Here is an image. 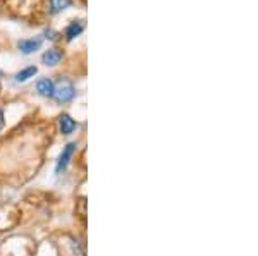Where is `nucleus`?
<instances>
[{"label": "nucleus", "instance_id": "nucleus-11", "mask_svg": "<svg viewBox=\"0 0 258 256\" xmlns=\"http://www.w3.org/2000/svg\"><path fill=\"white\" fill-rule=\"evenodd\" d=\"M2 127H4V112L0 109V131H2Z\"/></svg>", "mask_w": 258, "mask_h": 256}, {"label": "nucleus", "instance_id": "nucleus-2", "mask_svg": "<svg viewBox=\"0 0 258 256\" xmlns=\"http://www.w3.org/2000/svg\"><path fill=\"white\" fill-rule=\"evenodd\" d=\"M74 151H76V143L66 144V148L62 150V153H60L59 160H57V165H55V172H57V174H60V172H64L66 168H68V165L71 162V158H73Z\"/></svg>", "mask_w": 258, "mask_h": 256}, {"label": "nucleus", "instance_id": "nucleus-9", "mask_svg": "<svg viewBox=\"0 0 258 256\" xmlns=\"http://www.w3.org/2000/svg\"><path fill=\"white\" fill-rule=\"evenodd\" d=\"M48 2H50V14L55 16L60 11L68 9L71 4H73V0H48Z\"/></svg>", "mask_w": 258, "mask_h": 256}, {"label": "nucleus", "instance_id": "nucleus-3", "mask_svg": "<svg viewBox=\"0 0 258 256\" xmlns=\"http://www.w3.org/2000/svg\"><path fill=\"white\" fill-rule=\"evenodd\" d=\"M64 59V52L60 48H50L41 55V62H43L47 67H55L57 64H60V60Z\"/></svg>", "mask_w": 258, "mask_h": 256}, {"label": "nucleus", "instance_id": "nucleus-1", "mask_svg": "<svg viewBox=\"0 0 258 256\" xmlns=\"http://www.w3.org/2000/svg\"><path fill=\"white\" fill-rule=\"evenodd\" d=\"M76 95V88H74L73 81L68 77H59L57 82H53V97L59 103H68Z\"/></svg>", "mask_w": 258, "mask_h": 256}, {"label": "nucleus", "instance_id": "nucleus-10", "mask_svg": "<svg viewBox=\"0 0 258 256\" xmlns=\"http://www.w3.org/2000/svg\"><path fill=\"white\" fill-rule=\"evenodd\" d=\"M45 38L50 40V41H55L57 38H59V33L53 31V30H47L45 31Z\"/></svg>", "mask_w": 258, "mask_h": 256}, {"label": "nucleus", "instance_id": "nucleus-4", "mask_svg": "<svg viewBox=\"0 0 258 256\" xmlns=\"http://www.w3.org/2000/svg\"><path fill=\"white\" fill-rule=\"evenodd\" d=\"M41 41H43L41 38H24L18 41V48L24 55H30V53L36 52L41 47Z\"/></svg>", "mask_w": 258, "mask_h": 256}, {"label": "nucleus", "instance_id": "nucleus-6", "mask_svg": "<svg viewBox=\"0 0 258 256\" xmlns=\"http://www.w3.org/2000/svg\"><path fill=\"white\" fill-rule=\"evenodd\" d=\"M59 127H60V133L62 134L69 136V134H73L74 131H76L78 122L74 121V119L71 117L69 114H62L60 117H59Z\"/></svg>", "mask_w": 258, "mask_h": 256}, {"label": "nucleus", "instance_id": "nucleus-5", "mask_svg": "<svg viewBox=\"0 0 258 256\" xmlns=\"http://www.w3.org/2000/svg\"><path fill=\"white\" fill-rule=\"evenodd\" d=\"M85 28H86V23H85V19H76V21H73V23L69 24L68 28H66V40L68 41H73L76 36H80L83 31H85Z\"/></svg>", "mask_w": 258, "mask_h": 256}, {"label": "nucleus", "instance_id": "nucleus-8", "mask_svg": "<svg viewBox=\"0 0 258 256\" xmlns=\"http://www.w3.org/2000/svg\"><path fill=\"white\" fill-rule=\"evenodd\" d=\"M36 72H38V67H36V65H30V67L23 69V71H19L18 74H16V81H18V82H26L28 79L35 77Z\"/></svg>", "mask_w": 258, "mask_h": 256}, {"label": "nucleus", "instance_id": "nucleus-7", "mask_svg": "<svg viewBox=\"0 0 258 256\" xmlns=\"http://www.w3.org/2000/svg\"><path fill=\"white\" fill-rule=\"evenodd\" d=\"M36 92L45 98H52L53 97V81L48 79V77L38 79L36 81Z\"/></svg>", "mask_w": 258, "mask_h": 256}]
</instances>
